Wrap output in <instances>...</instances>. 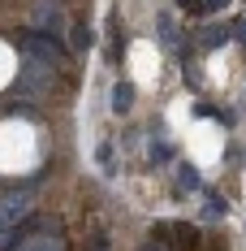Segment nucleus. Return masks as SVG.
Returning <instances> with one entry per match:
<instances>
[{
	"label": "nucleus",
	"instance_id": "obj_1",
	"mask_svg": "<svg viewBox=\"0 0 246 251\" xmlns=\"http://www.w3.org/2000/svg\"><path fill=\"white\" fill-rule=\"evenodd\" d=\"M22 56L26 61H35V65H44V70H61L65 65V48H61V39L56 35H44V30H22Z\"/></svg>",
	"mask_w": 246,
	"mask_h": 251
},
{
	"label": "nucleus",
	"instance_id": "obj_2",
	"mask_svg": "<svg viewBox=\"0 0 246 251\" xmlns=\"http://www.w3.org/2000/svg\"><path fill=\"white\" fill-rule=\"evenodd\" d=\"M30 208H35V195H30V191H9V195H0V234H9L18 221H26Z\"/></svg>",
	"mask_w": 246,
	"mask_h": 251
},
{
	"label": "nucleus",
	"instance_id": "obj_3",
	"mask_svg": "<svg viewBox=\"0 0 246 251\" xmlns=\"http://www.w3.org/2000/svg\"><path fill=\"white\" fill-rule=\"evenodd\" d=\"M52 70H44V65H35V61H26L22 65V74L13 78V96H44L52 87Z\"/></svg>",
	"mask_w": 246,
	"mask_h": 251
},
{
	"label": "nucleus",
	"instance_id": "obj_4",
	"mask_svg": "<svg viewBox=\"0 0 246 251\" xmlns=\"http://www.w3.org/2000/svg\"><path fill=\"white\" fill-rule=\"evenodd\" d=\"M108 61H125V30L117 18H108Z\"/></svg>",
	"mask_w": 246,
	"mask_h": 251
},
{
	"label": "nucleus",
	"instance_id": "obj_5",
	"mask_svg": "<svg viewBox=\"0 0 246 251\" xmlns=\"http://www.w3.org/2000/svg\"><path fill=\"white\" fill-rule=\"evenodd\" d=\"M156 35H160V39H164L169 48H177V44L186 39V35L177 30V22H173V13H160V18H156Z\"/></svg>",
	"mask_w": 246,
	"mask_h": 251
},
{
	"label": "nucleus",
	"instance_id": "obj_6",
	"mask_svg": "<svg viewBox=\"0 0 246 251\" xmlns=\"http://www.w3.org/2000/svg\"><path fill=\"white\" fill-rule=\"evenodd\" d=\"M177 186H181V191H199V186H203V177H199V169L190 165V160L177 165Z\"/></svg>",
	"mask_w": 246,
	"mask_h": 251
},
{
	"label": "nucleus",
	"instance_id": "obj_7",
	"mask_svg": "<svg viewBox=\"0 0 246 251\" xmlns=\"http://www.w3.org/2000/svg\"><path fill=\"white\" fill-rule=\"evenodd\" d=\"M134 108V87L130 82H117L112 87V113H130Z\"/></svg>",
	"mask_w": 246,
	"mask_h": 251
},
{
	"label": "nucleus",
	"instance_id": "obj_8",
	"mask_svg": "<svg viewBox=\"0 0 246 251\" xmlns=\"http://www.w3.org/2000/svg\"><path fill=\"white\" fill-rule=\"evenodd\" d=\"M224 39H229V26H203V30H199V44H203V48H221Z\"/></svg>",
	"mask_w": 246,
	"mask_h": 251
},
{
	"label": "nucleus",
	"instance_id": "obj_9",
	"mask_svg": "<svg viewBox=\"0 0 246 251\" xmlns=\"http://www.w3.org/2000/svg\"><path fill=\"white\" fill-rule=\"evenodd\" d=\"M95 160H99V169H104V174H117V148H112V143H108V139H104V143H99V151H95Z\"/></svg>",
	"mask_w": 246,
	"mask_h": 251
},
{
	"label": "nucleus",
	"instance_id": "obj_10",
	"mask_svg": "<svg viewBox=\"0 0 246 251\" xmlns=\"http://www.w3.org/2000/svg\"><path fill=\"white\" fill-rule=\"evenodd\" d=\"M169 156H173V148L164 143V139H156V143H151V165H164Z\"/></svg>",
	"mask_w": 246,
	"mask_h": 251
},
{
	"label": "nucleus",
	"instance_id": "obj_11",
	"mask_svg": "<svg viewBox=\"0 0 246 251\" xmlns=\"http://www.w3.org/2000/svg\"><path fill=\"white\" fill-rule=\"evenodd\" d=\"M177 9H186L190 18H207V9H203V0H173Z\"/></svg>",
	"mask_w": 246,
	"mask_h": 251
},
{
	"label": "nucleus",
	"instance_id": "obj_12",
	"mask_svg": "<svg viewBox=\"0 0 246 251\" xmlns=\"http://www.w3.org/2000/svg\"><path fill=\"white\" fill-rule=\"evenodd\" d=\"M74 48H78V52H82V48H91V30H87L82 22L74 26Z\"/></svg>",
	"mask_w": 246,
	"mask_h": 251
},
{
	"label": "nucleus",
	"instance_id": "obj_13",
	"mask_svg": "<svg viewBox=\"0 0 246 251\" xmlns=\"http://www.w3.org/2000/svg\"><path fill=\"white\" fill-rule=\"evenodd\" d=\"M87 251H108V234H104V229H95V234L87 238Z\"/></svg>",
	"mask_w": 246,
	"mask_h": 251
},
{
	"label": "nucleus",
	"instance_id": "obj_14",
	"mask_svg": "<svg viewBox=\"0 0 246 251\" xmlns=\"http://www.w3.org/2000/svg\"><path fill=\"white\" fill-rule=\"evenodd\" d=\"M229 35H233V39H238V44L246 48V13H242V18H238L233 26H229Z\"/></svg>",
	"mask_w": 246,
	"mask_h": 251
},
{
	"label": "nucleus",
	"instance_id": "obj_15",
	"mask_svg": "<svg viewBox=\"0 0 246 251\" xmlns=\"http://www.w3.org/2000/svg\"><path fill=\"white\" fill-rule=\"evenodd\" d=\"M229 4H233V0H203V9H207V13H224Z\"/></svg>",
	"mask_w": 246,
	"mask_h": 251
},
{
	"label": "nucleus",
	"instance_id": "obj_16",
	"mask_svg": "<svg viewBox=\"0 0 246 251\" xmlns=\"http://www.w3.org/2000/svg\"><path fill=\"white\" fill-rule=\"evenodd\" d=\"M138 251H164V243H156V238H151V243H143Z\"/></svg>",
	"mask_w": 246,
	"mask_h": 251
}]
</instances>
